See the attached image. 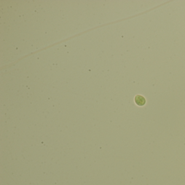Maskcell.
<instances>
[{"label":"cell","mask_w":185,"mask_h":185,"mask_svg":"<svg viewBox=\"0 0 185 185\" xmlns=\"http://www.w3.org/2000/svg\"><path fill=\"white\" fill-rule=\"evenodd\" d=\"M135 103L140 107L144 106L146 103V100L144 96L141 95H136L135 97Z\"/></svg>","instance_id":"1"}]
</instances>
